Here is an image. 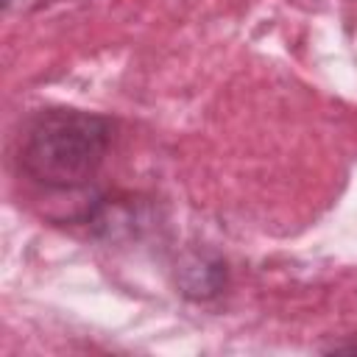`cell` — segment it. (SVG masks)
Returning <instances> with one entry per match:
<instances>
[{
	"instance_id": "1",
	"label": "cell",
	"mask_w": 357,
	"mask_h": 357,
	"mask_svg": "<svg viewBox=\"0 0 357 357\" xmlns=\"http://www.w3.org/2000/svg\"><path fill=\"white\" fill-rule=\"evenodd\" d=\"M112 120L95 112L53 106L31 117L20 137V170L45 190L86 187L112 145Z\"/></svg>"
},
{
	"instance_id": "2",
	"label": "cell",
	"mask_w": 357,
	"mask_h": 357,
	"mask_svg": "<svg viewBox=\"0 0 357 357\" xmlns=\"http://www.w3.org/2000/svg\"><path fill=\"white\" fill-rule=\"evenodd\" d=\"M3 3H6V6H8V3H11V0H3Z\"/></svg>"
}]
</instances>
